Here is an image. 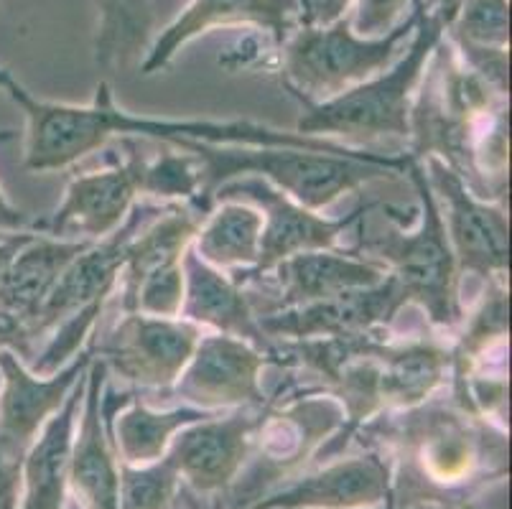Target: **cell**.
<instances>
[{"label":"cell","instance_id":"ac0fdd59","mask_svg":"<svg viewBox=\"0 0 512 509\" xmlns=\"http://www.w3.org/2000/svg\"><path fill=\"white\" fill-rule=\"evenodd\" d=\"M107 377L110 375L105 364L92 357L69 461V492L82 509H118L120 461L102 415V390Z\"/></svg>","mask_w":512,"mask_h":509},{"label":"cell","instance_id":"4dcf8cb0","mask_svg":"<svg viewBox=\"0 0 512 509\" xmlns=\"http://www.w3.org/2000/svg\"><path fill=\"white\" fill-rule=\"evenodd\" d=\"M181 303H184V260L153 270L128 296L120 298L123 311L158 316V319H179Z\"/></svg>","mask_w":512,"mask_h":509},{"label":"cell","instance_id":"d6986e66","mask_svg":"<svg viewBox=\"0 0 512 509\" xmlns=\"http://www.w3.org/2000/svg\"><path fill=\"white\" fill-rule=\"evenodd\" d=\"M388 275L385 265L365 258L357 250H311L283 260L276 268L258 278H271L276 288V303L263 314L281 308L306 306V303L327 301L342 293L362 291L377 286ZM255 280V278H250ZM248 283V280H245ZM260 314V316H263Z\"/></svg>","mask_w":512,"mask_h":509},{"label":"cell","instance_id":"2e32d148","mask_svg":"<svg viewBox=\"0 0 512 509\" xmlns=\"http://www.w3.org/2000/svg\"><path fill=\"white\" fill-rule=\"evenodd\" d=\"M161 207L164 204L138 202L113 235L90 242L85 250L79 252L77 258L69 263V268L64 270L51 296L46 298L44 308H41L39 319L34 324L36 339L44 336L49 329H54L69 314L79 311V308L97 301H107L113 296L115 288H118L120 270L125 265V250H128L130 240L136 237V232L153 214L161 212Z\"/></svg>","mask_w":512,"mask_h":509},{"label":"cell","instance_id":"cb8c5ba5","mask_svg":"<svg viewBox=\"0 0 512 509\" xmlns=\"http://www.w3.org/2000/svg\"><path fill=\"white\" fill-rule=\"evenodd\" d=\"M102 415H105L110 443L120 464L148 466L164 459L176 433L212 413L189 408V405L158 410L143 403L136 392H130V398L115 413L102 410Z\"/></svg>","mask_w":512,"mask_h":509},{"label":"cell","instance_id":"f35d334b","mask_svg":"<svg viewBox=\"0 0 512 509\" xmlns=\"http://www.w3.org/2000/svg\"><path fill=\"white\" fill-rule=\"evenodd\" d=\"M64 509H82V507H79V504L72 499V502H67V507H64Z\"/></svg>","mask_w":512,"mask_h":509},{"label":"cell","instance_id":"44dd1931","mask_svg":"<svg viewBox=\"0 0 512 509\" xmlns=\"http://www.w3.org/2000/svg\"><path fill=\"white\" fill-rule=\"evenodd\" d=\"M87 375V372H85ZM85 375L79 377L62 408L46 420L21 464V507L64 509L69 502V461H72L74 428L85 400Z\"/></svg>","mask_w":512,"mask_h":509},{"label":"cell","instance_id":"ba28073f","mask_svg":"<svg viewBox=\"0 0 512 509\" xmlns=\"http://www.w3.org/2000/svg\"><path fill=\"white\" fill-rule=\"evenodd\" d=\"M202 329L186 319L123 311L113 329L95 344V357L107 375L136 390L169 392L197 349Z\"/></svg>","mask_w":512,"mask_h":509},{"label":"cell","instance_id":"8fae6325","mask_svg":"<svg viewBox=\"0 0 512 509\" xmlns=\"http://www.w3.org/2000/svg\"><path fill=\"white\" fill-rule=\"evenodd\" d=\"M268 364H273L271 357L253 344L202 331L192 359L169 392L181 405L207 413L265 408L271 400L263 390V370Z\"/></svg>","mask_w":512,"mask_h":509},{"label":"cell","instance_id":"8992f818","mask_svg":"<svg viewBox=\"0 0 512 509\" xmlns=\"http://www.w3.org/2000/svg\"><path fill=\"white\" fill-rule=\"evenodd\" d=\"M416 23L418 11L413 8L406 23L383 39H360L352 34L347 16L329 26L299 23L281 44L283 84L293 97H299L301 105L332 100L395 64Z\"/></svg>","mask_w":512,"mask_h":509},{"label":"cell","instance_id":"5bb4252c","mask_svg":"<svg viewBox=\"0 0 512 509\" xmlns=\"http://www.w3.org/2000/svg\"><path fill=\"white\" fill-rule=\"evenodd\" d=\"M390 504V464L380 451L337 459L306 476H293L255 509H380Z\"/></svg>","mask_w":512,"mask_h":509},{"label":"cell","instance_id":"4316f807","mask_svg":"<svg viewBox=\"0 0 512 509\" xmlns=\"http://www.w3.org/2000/svg\"><path fill=\"white\" fill-rule=\"evenodd\" d=\"M166 148L169 151L158 153V156L143 153L141 161H138V189H141V196L156 199L158 204H189V207L199 209L202 171H199L197 158L184 151V148Z\"/></svg>","mask_w":512,"mask_h":509},{"label":"cell","instance_id":"30bf717a","mask_svg":"<svg viewBox=\"0 0 512 509\" xmlns=\"http://www.w3.org/2000/svg\"><path fill=\"white\" fill-rule=\"evenodd\" d=\"M120 151L123 156L110 166L72 176L59 207L46 219L31 224V232L74 242H97L113 235L141 196V143L136 138H120Z\"/></svg>","mask_w":512,"mask_h":509},{"label":"cell","instance_id":"277c9868","mask_svg":"<svg viewBox=\"0 0 512 509\" xmlns=\"http://www.w3.org/2000/svg\"><path fill=\"white\" fill-rule=\"evenodd\" d=\"M413 8L418 11V23L411 44L395 64L332 100L301 105L304 112L293 128L296 133L337 140L344 146L380 138H408L418 84L446 31L439 16L426 13L418 3H413Z\"/></svg>","mask_w":512,"mask_h":509},{"label":"cell","instance_id":"603a6c76","mask_svg":"<svg viewBox=\"0 0 512 509\" xmlns=\"http://www.w3.org/2000/svg\"><path fill=\"white\" fill-rule=\"evenodd\" d=\"M87 245L90 242L59 240V237L31 232V237L18 247L6 275H3L0 308L16 314L34 331V324L39 319L46 298L51 296V291L64 275V270L69 268V263Z\"/></svg>","mask_w":512,"mask_h":509},{"label":"cell","instance_id":"1f68e13d","mask_svg":"<svg viewBox=\"0 0 512 509\" xmlns=\"http://www.w3.org/2000/svg\"><path fill=\"white\" fill-rule=\"evenodd\" d=\"M352 6L347 23L360 39H383L413 13H408L413 0H352Z\"/></svg>","mask_w":512,"mask_h":509},{"label":"cell","instance_id":"f1b7e54d","mask_svg":"<svg viewBox=\"0 0 512 509\" xmlns=\"http://www.w3.org/2000/svg\"><path fill=\"white\" fill-rule=\"evenodd\" d=\"M444 36L451 44L510 49V0H459Z\"/></svg>","mask_w":512,"mask_h":509},{"label":"cell","instance_id":"6da1fadb","mask_svg":"<svg viewBox=\"0 0 512 509\" xmlns=\"http://www.w3.org/2000/svg\"><path fill=\"white\" fill-rule=\"evenodd\" d=\"M357 436L388 459V509H472L510 471L505 426L454 398L434 395L416 408L383 410Z\"/></svg>","mask_w":512,"mask_h":509},{"label":"cell","instance_id":"8d00e7d4","mask_svg":"<svg viewBox=\"0 0 512 509\" xmlns=\"http://www.w3.org/2000/svg\"><path fill=\"white\" fill-rule=\"evenodd\" d=\"M29 237H31V230L29 232H3V235H0V283H3V275H6L8 265H11L13 255L18 252V247L29 240Z\"/></svg>","mask_w":512,"mask_h":509},{"label":"cell","instance_id":"d590c367","mask_svg":"<svg viewBox=\"0 0 512 509\" xmlns=\"http://www.w3.org/2000/svg\"><path fill=\"white\" fill-rule=\"evenodd\" d=\"M13 138H16V130L13 128L0 130V146ZM29 230H31L29 214L23 212L21 207H16V204L6 196V191L0 189V232H29Z\"/></svg>","mask_w":512,"mask_h":509},{"label":"cell","instance_id":"7402d4cb","mask_svg":"<svg viewBox=\"0 0 512 509\" xmlns=\"http://www.w3.org/2000/svg\"><path fill=\"white\" fill-rule=\"evenodd\" d=\"M451 377V354L426 336L385 339L377 352V387L383 410H408L431 400Z\"/></svg>","mask_w":512,"mask_h":509},{"label":"cell","instance_id":"52a82bcc","mask_svg":"<svg viewBox=\"0 0 512 509\" xmlns=\"http://www.w3.org/2000/svg\"><path fill=\"white\" fill-rule=\"evenodd\" d=\"M421 163L439 204L459 275H477L484 283L507 278L510 222L505 204L474 194L467 181L441 158L426 156Z\"/></svg>","mask_w":512,"mask_h":509},{"label":"cell","instance_id":"74e56055","mask_svg":"<svg viewBox=\"0 0 512 509\" xmlns=\"http://www.w3.org/2000/svg\"><path fill=\"white\" fill-rule=\"evenodd\" d=\"M11 79H13V74L8 72V69L0 67V90H6V84L11 82Z\"/></svg>","mask_w":512,"mask_h":509},{"label":"cell","instance_id":"ffe728a7","mask_svg":"<svg viewBox=\"0 0 512 509\" xmlns=\"http://www.w3.org/2000/svg\"><path fill=\"white\" fill-rule=\"evenodd\" d=\"M179 319L192 321L202 331L235 336L253 344L273 362V342L260 326L245 286H240L232 275L202 263L192 245L184 252V303Z\"/></svg>","mask_w":512,"mask_h":509},{"label":"cell","instance_id":"836d02e7","mask_svg":"<svg viewBox=\"0 0 512 509\" xmlns=\"http://www.w3.org/2000/svg\"><path fill=\"white\" fill-rule=\"evenodd\" d=\"M21 464L23 456L0 441V509L21 507Z\"/></svg>","mask_w":512,"mask_h":509},{"label":"cell","instance_id":"9a60e30c","mask_svg":"<svg viewBox=\"0 0 512 509\" xmlns=\"http://www.w3.org/2000/svg\"><path fill=\"white\" fill-rule=\"evenodd\" d=\"M95 352L79 354L54 375H36L18 354L0 352V441L23 456L46 420L57 413L85 375Z\"/></svg>","mask_w":512,"mask_h":509},{"label":"cell","instance_id":"4fadbf2b","mask_svg":"<svg viewBox=\"0 0 512 509\" xmlns=\"http://www.w3.org/2000/svg\"><path fill=\"white\" fill-rule=\"evenodd\" d=\"M408 308L398 283L385 275L377 286L342 293L327 301L281 308L258 316L271 342H301V339H337L385 331L398 314Z\"/></svg>","mask_w":512,"mask_h":509},{"label":"cell","instance_id":"d6a6232c","mask_svg":"<svg viewBox=\"0 0 512 509\" xmlns=\"http://www.w3.org/2000/svg\"><path fill=\"white\" fill-rule=\"evenodd\" d=\"M0 352H13L29 364L36 354V334L16 314L0 308Z\"/></svg>","mask_w":512,"mask_h":509},{"label":"cell","instance_id":"484cf974","mask_svg":"<svg viewBox=\"0 0 512 509\" xmlns=\"http://www.w3.org/2000/svg\"><path fill=\"white\" fill-rule=\"evenodd\" d=\"M100 23L95 39V64L102 72L125 67L146 54L153 41L151 0H97Z\"/></svg>","mask_w":512,"mask_h":509},{"label":"cell","instance_id":"5b68a950","mask_svg":"<svg viewBox=\"0 0 512 509\" xmlns=\"http://www.w3.org/2000/svg\"><path fill=\"white\" fill-rule=\"evenodd\" d=\"M406 176L416 186L418 196L416 227L408 230L406 219L383 235L362 240L357 252H365L370 260L385 265L408 306H416L428 324L436 329H454L464 321L459 293L462 275L456 268L436 196L418 158L411 156Z\"/></svg>","mask_w":512,"mask_h":509},{"label":"cell","instance_id":"ab89813d","mask_svg":"<svg viewBox=\"0 0 512 509\" xmlns=\"http://www.w3.org/2000/svg\"><path fill=\"white\" fill-rule=\"evenodd\" d=\"M171 509H181V507H179V499H176V504H174V507H171Z\"/></svg>","mask_w":512,"mask_h":509},{"label":"cell","instance_id":"d4e9b609","mask_svg":"<svg viewBox=\"0 0 512 509\" xmlns=\"http://www.w3.org/2000/svg\"><path fill=\"white\" fill-rule=\"evenodd\" d=\"M260 232L263 217L253 204L220 199L204 212L192 250L202 263L237 280L258 268Z\"/></svg>","mask_w":512,"mask_h":509},{"label":"cell","instance_id":"7a4b0ae2","mask_svg":"<svg viewBox=\"0 0 512 509\" xmlns=\"http://www.w3.org/2000/svg\"><path fill=\"white\" fill-rule=\"evenodd\" d=\"M11 100L26 118V156L23 166L34 174L62 171L82 158L105 148L113 138L153 140L164 146L179 143H212V146H258V148H304V151L362 156L365 148L344 146L337 140L316 138L296 130L271 128L253 120H174L133 115L115 102L107 79L97 82L87 105L51 102L31 95L21 82L6 84Z\"/></svg>","mask_w":512,"mask_h":509},{"label":"cell","instance_id":"e575fe53","mask_svg":"<svg viewBox=\"0 0 512 509\" xmlns=\"http://www.w3.org/2000/svg\"><path fill=\"white\" fill-rule=\"evenodd\" d=\"M352 0H299L301 26H329L344 18Z\"/></svg>","mask_w":512,"mask_h":509},{"label":"cell","instance_id":"e0dca14e","mask_svg":"<svg viewBox=\"0 0 512 509\" xmlns=\"http://www.w3.org/2000/svg\"><path fill=\"white\" fill-rule=\"evenodd\" d=\"M299 0H192L161 34L153 36L141 72L146 77L164 72L189 41L220 26H255L273 36L281 49L299 26Z\"/></svg>","mask_w":512,"mask_h":509},{"label":"cell","instance_id":"3957f363","mask_svg":"<svg viewBox=\"0 0 512 509\" xmlns=\"http://www.w3.org/2000/svg\"><path fill=\"white\" fill-rule=\"evenodd\" d=\"M192 153L202 171L199 209L212 207L214 191L232 179L255 176L271 184L293 202L321 212L339 196L357 191L377 179L406 174L411 153H375L339 156V153L304 151V148H258V146H212V143H179Z\"/></svg>","mask_w":512,"mask_h":509},{"label":"cell","instance_id":"9c48e42d","mask_svg":"<svg viewBox=\"0 0 512 509\" xmlns=\"http://www.w3.org/2000/svg\"><path fill=\"white\" fill-rule=\"evenodd\" d=\"M220 199H237V202L253 204L263 217L258 268L237 278L240 286L245 280L265 275L293 255L311 250H334V247H339L344 232L375 207V204H365V207H357L355 212L344 214V217H324V214L314 212L304 204L293 202L291 196L281 194L271 184H265L255 176H242V179L222 184L214 191L212 204L220 202Z\"/></svg>","mask_w":512,"mask_h":509},{"label":"cell","instance_id":"7c38bea8","mask_svg":"<svg viewBox=\"0 0 512 509\" xmlns=\"http://www.w3.org/2000/svg\"><path fill=\"white\" fill-rule=\"evenodd\" d=\"M263 410L237 408L212 413L176 433L166 459L179 474L181 487L209 499L225 494L248 466Z\"/></svg>","mask_w":512,"mask_h":509},{"label":"cell","instance_id":"83f0119b","mask_svg":"<svg viewBox=\"0 0 512 509\" xmlns=\"http://www.w3.org/2000/svg\"><path fill=\"white\" fill-rule=\"evenodd\" d=\"M107 301L90 303V306L79 308L67 319L59 321L54 329L46 331V344L34 354L29 362V370L36 375H54L62 367L72 364L82 352H87V342L95 336L100 316L105 311Z\"/></svg>","mask_w":512,"mask_h":509},{"label":"cell","instance_id":"60d3db41","mask_svg":"<svg viewBox=\"0 0 512 509\" xmlns=\"http://www.w3.org/2000/svg\"><path fill=\"white\" fill-rule=\"evenodd\" d=\"M245 509H255V507H245Z\"/></svg>","mask_w":512,"mask_h":509},{"label":"cell","instance_id":"f546056e","mask_svg":"<svg viewBox=\"0 0 512 509\" xmlns=\"http://www.w3.org/2000/svg\"><path fill=\"white\" fill-rule=\"evenodd\" d=\"M179 492L181 479L166 456L148 466L120 464L118 509H171Z\"/></svg>","mask_w":512,"mask_h":509}]
</instances>
